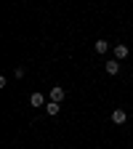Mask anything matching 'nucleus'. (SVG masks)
Masks as SVG:
<instances>
[{
    "instance_id": "nucleus-1",
    "label": "nucleus",
    "mask_w": 133,
    "mask_h": 149,
    "mask_svg": "<svg viewBox=\"0 0 133 149\" xmlns=\"http://www.w3.org/2000/svg\"><path fill=\"white\" fill-rule=\"evenodd\" d=\"M48 96H51V101H56V104H61V101L67 99V91H64L61 85H53V88H51V93H48Z\"/></svg>"
},
{
    "instance_id": "nucleus-2",
    "label": "nucleus",
    "mask_w": 133,
    "mask_h": 149,
    "mask_svg": "<svg viewBox=\"0 0 133 149\" xmlns=\"http://www.w3.org/2000/svg\"><path fill=\"white\" fill-rule=\"evenodd\" d=\"M128 56H130V48H128L125 43H117V45H115V59H117V61H125Z\"/></svg>"
},
{
    "instance_id": "nucleus-3",
    "label": "nucleus",
    "mask_w": 133,
    "mask_h": 149,
    "mask_svg": "<svg viewBox=\"0 0 133 149\" xmlns=\"http://www.w3.org/2000/svg\"><path fill=\"white\" fill-rule=\"evenodd\" d=\"M125 120H128V112H125V109H120V107L112 109V123H115V125H123Z\"/></svg>"
},
{
    "instance_id": "nucleus-4",
    "label": "nucleus",
    "mask_w": 133,
    "mask_h": 149,
    "mask_svg": "<svg viewBox=\"0 0 133 149\" xmlns=\"http://www.w3.org/2000/svg\"><path fill=\"white\" fill-rule=\"evenodd\" d=\"M104 69H107V74H117V72H120V61H117V59H107Z\"/></svg>"
},
{
    "instance_id": "nucleus-5",
    "label": "nucleus",
    "mask_w": 133,
    "mask_h": 149,
    "mask_svg": "<svg viewBox=\"0 0 133 149\" xmlns=\"http://www.w3.org/2000/svg\"><path fill=\"white\" fill-rule=\"evenodd\" d=\"M29 104H32V107H45V96H43L40 91H35L32 96H29Z\"/></svg>"
},
{
    "instance_id": "nucleus-6",
    "label": "nucleus",
    "mask_w": 133,
    "mask_h": 149,
    "mask_svg": "<svg viewBox=\"0 0 133 149\" xmlns=\"http://www.w3.org/2000/svg\"><path fill=\"white\" fill-rule=\"evenodd\" d=\"M93 51H96V53H107L109 51V43L107 40H96V43H93Z\"/></svg>"
},
{
    "instance_id": "nucleus-7",
    "label": "nucleus",
    "mask_w": 133,
    "mask_h": 149,
    "mask_svg": "<svg viewBox=\"0 0 133 149\" xmlns=\"http://www.w3.org/2000/svg\"><path fill=\"white\" fill-rule=\"evenodd\" d=\"M59 109H61V107L56 104V101H48V104H45V112H48L51 117H56V115H59Z\"/></svg>"
},
{
    "instance_id": "nucleus-8",
    "label": "nucleus",
    "mask_w": 133,
    "mask_h": 149,
    "mask_svg": "<svg viewBox=\"0 0 133 149\" xmlns=\"http://www.w3.org/2000/svg\"><path fill=\"white\" fill-rule=\"evenodd\" d=\"M13 74H16V80H22L24 74H27V69H24V67H16V72H13Z\"/></svg>"
}]
</instances>
